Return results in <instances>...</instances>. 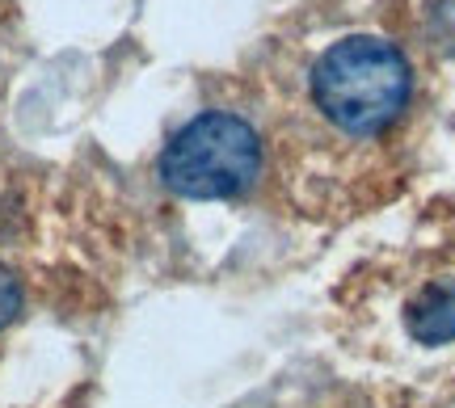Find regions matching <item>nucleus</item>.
<instances>
[{
    "instance_id": "obj_1",
    "label": "nucleus",
    "mask_w": 455,
    "mask_h": 408,
    "mask_svg": "<svg viewBox=\"0 0 455 408\" xmlns=\"http://www.w3.org/2000/svg\"><path fill=\"white\" fill-rule=\"evenodd\" d=\"M413 64L379 34H346L312 59L304 98L316 122L350 144H375L405 122L413 106Z\"/></svg>"
},
{
    "instance_id": "obj_2",
    "label": "nucleus",
    "mask_w": 455,
    "mask_h": 408,
    "mask_svg": "<svg viewBox=\"0 0 455 408\" xmlns=\"http://www.w3.org/2000/svg\"><path fill=\"white\" fill-rule=\"evenodd\" d=\"M266 144L249 118L232 110H203L169 135L156 161V177L169 194L220 202L249 194L261 177Z\"/></svg>"
},
{
    "instance_id": "obj_3",
    "label": "nucleus",
    "mask_w": 455,
    "mask_h": 408,
    "mask_svg": "<svg viewBox=\"0 0 455 408\" xmlns=\"http://www.w3.org/2000/svg\"><path fill=\"white\" fill-rule=\"evenodd\" d=\"M396 325L405 345L422 354L455 349V248L426 257V265L405 282L396 303Z\"/></svg>"
},
{
    "instance_id": "obj_4",
    "label": "nucleus",
    "mask_w": 455,
    "mask_h": 408,
    "mask_svg": "<svg viewBox=\"0 0 455 408\" xmlns=\"http://www.w3.org/2000/svg\"><path fill=\"white\" fill-rule=\"evenodd\" d=\"M21 308H26V286H21L17 270H9V265L0 262V333L21 316Z\"/></svg>"
}]
</instances>
